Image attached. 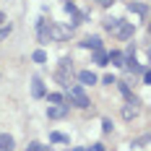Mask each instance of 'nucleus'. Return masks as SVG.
<instances>
[{"instance_id": "cd10ccee", "label": "nucleus", "mask_w": 151, "mask_h": 151, "mask_svg": "<svg viewBox=\"0 0 151 151\" xmlns=\"http://www.w3.org/2000/svg\"><path fill=\"white\" fill-rule=\"evenodd\" d=\"M94 3H96V5H99V8H109V5H112V3H115V0H94Z\"/></svg>"}, {"instance_id": "6ab92c4d", "label": "nucleus", "mask_w": 151, "mask_h": 151, "mask_svg": "<svg viewBox=\"0 0 151 151\" xmlns=\"http://www.w3.org/2000/svg\"><path fill=\"white\" fill-rule=\"evenodd\" d=\"M45 99L50 104H63V102H65V94H58V91H55V94H45Z\"/></svg>"}, {"instance_id": "4be33fe9", "label": "nucleus", "mask_w": 151, "mask_h": 151, "mask_svg": "<svg viewBox=\"0 0 151 151\" xmlns=\"http://www.w3.org/2000/svg\"><path fill=\"white\" fill-rule=\"evenodd\" d=\"M63 8H65V13L70 16V18L78 13V8H76V3H73V0H65V3H63Z\"/></svg>"}, {"instance_id": "a211bd4d", "label": "nucleus", "mask_w": 151, "mask_h": 151, "mask_svg": "<svg viewBox=\"0 0 151 151\" xmlns=\"http://www.w3.org/2000/svg\"><path fill=\"white\" fill-rule=\"evenodd\" d=\"M50 143H70V136H65V133H58V130H52V133H50Z\"/></svg>"}, {"instance_id": "7ed1b4c3", "label": "nucleus", "mask_w": 151, "mask_h": 151, "mask_svg": "<svg viewBox=\"0 0 151 151\" xmlns=\"http://www.w3.org/2000/svg\"><path fill=\"white\" fill-rule=\"evenodd\" d=\"M70 34H73V31L68 29V26L50 21V37H52V42H68V39H70Z\"/></svg>"}, {"instance_id": "393cba45", "label": "nucleus", "mask_w": 151, "mask_h": 151, "mask_svg": "<svg viewBox=\"0 0 151 151\" xmlns=\"http://www.w3.org/2000/svg\"><path fill=\"white\" fill-rule=\"evenodd\" d=\"M141 81H143V86H149V83H151V73H149V68H143V73H141Z\"/></svg>"}, {"instance_id": "20e7f679", "label": "nucleus", "mask_w": 151, "mask_h": 151, "mask_svg": "<svg viewBox=\"0 0 151 151\" xmlns=\"http://www.w3.org/2000/svg\"><path fill=\"white\" fill-rule=\"evenodd\" d=\"M68 112H70L68 99H65L63 104H50V107H47V117H50V120H65V117H68Z\"/></svg>"}, {"instance_id": "1a4fd4ad", "label": "nucleus", "mask_w": 151, "mask_h": 151, "mask_svg": "<svg viewBox=\"0 0 151 151\" xmlns=\"http://www.w3.org/2000/svg\"><path fill=\"white\" fill-rule=\"evenodd\" d=\"M55 81H58V83H60V89L65 91L68 86H70V83H73V76H70V73H65V70H60V68H58V70H55Z\"/></svg>"}, {"instance_id": "4468645a", "label": "nucleus", "mask_w": 151, "mask_h": 151, "mask_svg": "<svg viewBox=\"0 0 151 151\" xmlns=\"http://www.w3.org/2000/svg\"><path fill=\"white\" fill-rule=\"evenodd\" d=\"M120 21L122 18H117V16H107L104 21H102V26H104V31H112V34H115V29L120 26Z\"/></svg>"}, {"instance_id": "c756f323", "label": "nucleus", "mask_w": 151, "mask_h": 151, "mask_svg": "<svg viewBox=\"0 0 151 151\" xmlns=\"http://www.w3.org/2000/svg\"><path fill=\"white\" fill-rule=\"evenodd\" d=\"M70 151H86V149H83V146H76V149H70Z\"/></svg>"}, {"instance_id": "412c9836", "label": "nucleus", "mask_w": 151, "mask_h": 151, "mask_svg": "<svg viewBox=\"0 0 151 151\" xmlns=\"http://www.w3.org/2000/svg\"><path fill=\"white\" fill-rule=\"evenodd\" d=\"M26 151H52V146H45V143H39V141H31Z\"/></svg>"}, {"instance_id": "0eeeda50", "label": "nucleus", "mask_w": 151, "mask_h": 151, "mask_svg": "<svg viewBox=\"0 0 151 151\" xmlns=\"http://www.w3.org/2000/svg\"><path fill=\"white\" fill-rule=\"evenodd\" d=\"M76 78H78V86H83V89H86V86H94V83L99 81L94 70H76Z\"/></svg>"}, {"instance_id": "a878e982", "label": "nucleus", "mask_w": 151, "mask_h": 151, "mask_svg": "<svg viewBox=\"0 0 151 151\" xmlns=\"http://www.w3.org/2000/svg\"><path fill=\"white\" fill-rule=\"evenodd\" d=\"M115 81H117V78H115V76H109V73H107L104 78H102V83H104V86H112Z\"/></svg>"}, {"instance_id": "c85d7f7f", "label": "nucleus", "mask_w": 151, "mask_h": 151, "mask_svg": "<svg viewBox=\"0 0 151 151\" xmlns=\"http://www.w3.org/2000/svg\"><path fill=\"white\" fill-rule=\"evenodd\" d=\"M3 24H5V13L0 11V26H3Z\"/></svg>"}, {"instance_id": "5701e85b", "label": "nucleus", "mask_w": 151, "mask_h": 151, "mask_svg": "<svg viewBox=\"0 0 151 151\" xmlns=\"http://www.w3.org/2000/svg\"><path fill=\"white\" fill-rule=\"evenodd\" d=\"M112 128H115V125H112V120H109V117H102V133H104V136H109V133H112Z\"/></svg>"}, {"instance_id": "ddd939ff", "label": "nucleus", "mask_w": 151, "mask_h": 151, "mask_svg": "<svg viewBox=\"0 0 151 151\" xmlns=\"http://www.w3.org/2000/svg\"><path fill=\"white\" fill-rule=\"evenodd\" d=\"M58 68L60 70H65V73H70V76H76V65H73V58H60V63H58Z\"/></svg>"}, {"instance_id": "bb28decb", "label": "nucleus", "mask_w": 151, "mask_h": 151, "mask_svg": "<svg viewBox=\"0 0 151 151\" xmlns=\"http://www.w3.org/2000/svg\"><path fill=\"white\" fill-rule=\"evenodd\" d=\"M86 151H107V149H104V143H91Z\"/></svg>"}, {"instance_id": "f3484780", "label": "nucleus", "mask_w": 151, "mask_h": 151, "mask_svg": "<svg viewBox=\"0 0 151 151\" xmlns=\"http://www.w3.org/2000/svg\"><path fill=\"white\" fill-rule=\"evenodd\" d=\"M31 60L37 63V65H45V63H47V52H45V47L34 50V52H31Z\"/></svg>"}, {"instance_id": "f03ea898", "label": "nucleus", "mask_w": 151, "mask_h": 151, "mask_svg": "<svg viewBox=\"0 0 151 151\" xmlns=\"http://www.w3.org/2000/svg\"><path fill=\"white\" fill-rule=\"evenodd\" d=\"M37 42H39V47H47L52 42V37H50V21L47 18H37Z\"/></svg>"}, {"instance_id": "b1692460", "label": "nucleus", "mask_w": 151, "mask_h": 151, "mask_svg": "<svg viewBox=\"0 0 151 151\" xmlns=\"http://www.w3.org/2000/svg\"><path fill=\"white\" fill-rule=\"evenodd\" d=\"M130 146H136V149H143V146H149V133H146V136H141V138H136Z\"/></svg>"}, {"instance_id": "f257e3e1", "label": "nucleus", "mask_w": 151, "mask_h": 151, "mask_svg": "<svg viewBox=\"0 0 151 151\" xmlns=\"http://www.w3.org/2000/svg\"><path fill=\"white\" fill-rule=\"evenodd\" d=\"M65 99H68V104L78 107V109H89L91 107V99L86 96L83 86H78V83H70V86L65 89Z\"/></svg>"}, {"instance_id": "dca6fc26", "label": "nucleus", "mask_w": 151, "mask_h": 151, "mask_svg": "<svg viewBox=\"0 0 151 151\" xmlns=\"http://www.w3.org/2000/svg\"><path fill=\"white\" fill-rule=\"evenodd\" d=\"M91 63H94V65H99V68H104V65H109V63H107V50H104V47L94 52V58H91Z\"/></svg>"}, {"instance_id": "9b49d317", "label": "nucleus", "mask_w": 151, "mask_h": 151, "mask_svg": "<svg viewBox=\"0 0 151 151\" xmlns=\"http://www.w3.org/2000/svg\"><path fill=\"white\" fill-rule=\"evenodd\" d=\"M128 11L136 13V16H141V18L146 21V16H149V5H146V3H128Z\"/></svg>"}, {"instance_id": "f8f14e48", "label": "nucleus", "mask_w": 151, "mask_h": 151, "mask_svg": "<svg viewBox=\"0 0 151 151\" xmlns=\"http://www.w3.org/2000/svg\"><path fill=\"white\" fill-rule=\"evenodd\" d=\"M107 63H112L115 68H122V63H125V55H122L120 50H112V52H107Z\"/></svg>"}, {"instance_id": "423d86ee", "label": "nucleus", "mask_w": 151, "mask_h": 151, "mask_svg": "<svg viewBox=\"0 0 151 151\" xmlns=\"http://www.w3.org/2000/svg\"><path fill=\"white\" fill-rule=\"evenodd\" d=\"M78 47H81V50H91V52H96V50H102V37H99V34H89V37H83V39H81V42H78Z\"/></svg>"}, {"instance_id": "9d476101", "label": "nucleus", "mask_w": 151, "mask_h": 151, "mask_svg": "<svg viewBox=\"0 0 151 151\" xmlns=\"http://www.w3.org/2000/svg\"><path fill=\"white\" fill-rule=\"evenodd\" d=\"M0 151H16V138L11 133H0Z\"/></svg>"}, {"instance_id": "aec40b11", "label": "nucleus", "mask_w": 151, "mask_h": 151, "mask_svg": "<svg viewBox=\"0 0 151 151\" xmlns=\"http://www.w3.org/2000/svg\"><path fill=\"white\" fill-rule=\"evenodd\" d=\"M115 83H117V89H120V94L125 96V99L133 94V89H130V83H128V81H115Z\"/></svg>"}, {"instance_id": "6e6552de", "label": "nucleus", "mask_w": 151, "mask_h": 151, "mask_svg": "<svg viewBox=\"0 0 151 151\" xmlns=\"http://www.w3.org/2000/svg\"><path fill=\"white\" fill-rule=\"evenodd\" d=\"M45 94H47L45 81H42L39 76H31V96H34V99H45Z\"/></svg>"}, {"instance_id": "39448f33", "label": "nucleus", "mask_w": 151, "mask_h": 151, "mask_svg": "<svg viewBox=\"0 0 151 151\" xmlns=\"http://www.w3.org/2000/svg\"><path fill=\"white\" fill-rule=\"evenodd\" d=\"M133 34H136V24H133V21H120V26L115 29V37H117L120 42L133 39Z\"/></svg>"}, {"instance_id": "2eb2a0df", "label": "nucleus", "mask_w": 151, "mask_h": 151, "mask_svg": "<svg viewBox=\"0 0 151 151\" xmlns=\"http://www.w3.org/2000/svg\"><path fill=\"white\" fill-rule=\"evenodd\" d=\"M122 117H125L128 122L136 120V117H138V107H136V104H128V102H125V104H122Z\"/></svg>"}]
</instances>
